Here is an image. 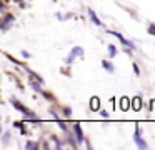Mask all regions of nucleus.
<instances>
[{
    "label": "nucleus",
    "mask_w": 155,
    "mask_h": 150,
    "mask_svg": "<svg viewBox=\"0 0 155 150\" xmlns=\"http://www.w3.org/2000/svg\"><path fill=\"white\" fill-rule=\"evenodd\" d=\"M12 105H14L15 108L18 110V112H22V113H24L25 117H28V118H32V120H35V122H38V120L34 117V112H30V110H28L25 105H22V103L18 102V100H15V98H14V100H12Z\"/></svg>",
    "instance_id": "f257e3e1"
},
{
    "label": "nucleus",
    "mask_w": 155,
    "mask_h": 150,
    "mask_svg": "<svg viewBox=\"0 0 155 150\" xmlns=\"http://www.w3.org/2000/svg\"><path fill=\"white\" fill-rule=\"evenodd\" d=\"M134 142H135V145H137L138 148H148V143L145 142L143 138H142V135H140V128H138V127H135V132H134Z\"/></svg>",
    "instance_id": "f03ea898"
},
{
    "label": "nucleus",
    "mask_w": 155,
    "mask_h": 150,
    "mask_svg": "<svg viewBox=\"0 0 155 150\" xmlns=\"http://www.w3.org/2000/svg\"><path fill=\"white\" fill-rule=\"evenodd\" d=\"M108 33H110V35H115V37H117V38L122 42V43H124L125 47H127L128 50H135V48H137V47H135V43H132L130 40H127L124 35H122V33H118V32H108Z\"/></svg>",
    "instance_id": "7ed1b4c3"
},
{
    "label": "nucleus",
    "mask_w": 155,
    "mask_h": 150,
    "mask_svg": "<svg viewBox=\"0 0 155 150\" xmlns=\"http://www.w3.org/2000/svg\"><path fill=\"white\" fill-rule=\"evenodd\" d=\"M82 55H84V50H82L80 47H74V48H72V52H70V55L65 58V63H72L75 58H77V57H82Z\"/></svg>",
    "instance_id": "20e7f679"
},
{
    "label": "nucleus",
    "mask_w": 155,
    "mask_h": 150,
    "mask_svg": "<svg viewBox=\"0 0 155 150\" xmlns=\"http://www.w3.org/2000/svg\"><path fill=\"white\" fill-rule=\"evenodd\" d=\"M87 12H88V17H90V20H92V22H94L97 27H102V25H104V23L100 22V18L97 17V13L94 12V8H87Z\"/></svg>",
    "instance_id": "39448f33"
},
{
    "label": "nucleus",
    "mask_w": 155,
    "mask_h": 150,
    "mask_svg": "<svg viewBox=\"0 0 155 150\" xmlns=\"http://www.w3.org/2000/svg\"><path fill=\"white\" fill-rule=\"evenodd\" d=\"M74 133H75V137H77V140L78 142H84V132H82V127H80V123H75L74 125Z\"/></svg>",
    "instance_id": "423d86ee"
},
{
    "label": "nucleus",
    "mask_w": 155,
    "mask_h": 150,
    "mask_svg": "<svg viewBox=\"0 0 155 150\" xmlns=\"http://www.w3.org/2000/svg\"><path fill=\"white\" fill-rule=\"evenodd\" d=\"M14 15H5V18H4V25H2V30H7L8 28V25L10 23H14Z\"/></svg>",
    "instance_id": "0eeeda50"
},
{
    "label": "nucleus",
    "mask_w": 155,
    "mask_h": 150,
    "mask_svg": "<svg viewBox=\"0 0 155 150\" xmlns=\"http://www.w3.org/2000/svg\"><path fill=\"white\" fill-rule=\"evenodd\" d=\"M102 67H104V68L107 70V72H110V73H114V72H115V67L112 65V63L108 62V60H102Z\"/></svg>",
    "instance_id": "6e6552de"
},
{
    "label": "nucleus",
    "mask_w": 155,
    "mask_h": 150,
    "mask_svg": "<svg viewBox=\"0 0 155 150\" xmlns=\"http://www.w3.org/2000/svg\"><path fill=\"white\" fill-rule=\"evenodd\" d=\"M98 107H100V102H98L97 97H94V98L90 100V108L92 110H98Z\"/></svg>",
    "instance_id": "1a4fd4ad"
},
{
    "label": "nucleus",
    "mask_w": 155,
    "mask_h": 150,
    "mask_svg": "<svg viewBox=\"0 0 155 150\" xmlns=\"http://www.w3.org/2000/svg\"><path fill=\"white\" fill-rule=\"evenodd\" d=\"M108 55H110V57L117 55V47H115V45H108Z\"/></svg>",
    "instance_id": "9d476101"
},
{
    "label": "nucleus",
    "mask_w": 155,
    "mask_h": 150,
    "mask_svg": "<svg viewBox=\"0 0 155 150\" xmlns=\"http://www.w3.org/2000/svg\"><path fill=\"white\" fill-rule=\"evenodd\" d=\"M40 85H42L40 82H38V83H35V82H30V87H32V88H34L35 92H40V93H42V88H40Z\"/></svg>",
    "instance_id": "9b49d317"
},
{
    "label": "nucleus",
    "mask_w": 155,
    "mask_h": 150,
    "mask_svg": "<svg viewBox=\"0 0 155 150\" xmlns=\"http://www.w3.org/2000/svg\"><path fill=\"white\" fill-rule=\"evenodd\" d=\"M37 143H35V142H27V143H25V148H28V150H34V148H37Z\"/></svg>",
    "instance_id": "f8f14e48"
},
{
    "label": "nucleus",
    "mask_w": 155,
    "mask_h": 150,
    "mask_svg": "<svg viewBox=\"0 0 155 150\" xmlns=\"http://www.w3.org/2000/svg\"><path fill=\"white\" fill-rule=\"evenodd\" d=\"M148 33L155 37V23H148Z\"/></svg>",
    "instance_id": "ddd939ff"
},
{
    "label": "nucleus",
    "mask_w": 155,
    "mask_h": 150,
    "mask_svg": "<svg viewBox=\"0 0 155 150\" xmlns=\"http://www.w3.org/2000/svg\"><path fill=\"white\" fill-rule=\"evenodd\" d=\"M64 112H65V115H67V117H72V108H70V107H65Z\"/></svg>",
    "instance_id": "4468645a"
},
{
    "label": "nucleus",
    "mask_w": 155,
    "mask_h": 150,
    "mask_svg": "<svg viewBox=\"0 0 155 150\" xmlns=\"http://www.w3.org/2000/svg\"><path fill=\"white\" fill-rule=\"evenodd\" d=\"M134 72H135V75H140V68H138L137 63H134Z\"/></svg>",
    "instance_id": "2eb2a0df"
},
{
    "label": "nucleus",
    "mask_w": 155,
    "mask_h": 150,
    "mask_svg": "<svg viewBox=\"0 0 155 150\" xmlns=\"http://www.w3.org/2000/svg\"><path fill=\"white\" fill-rule=\"evenodd\" d=\"M8 137H10V133L5 132V133H4V143H7V142H8Z\"/></svg>",
    "instance_id": "dca6fc26"
},
{
    "label": "nucleus",
    "mask_w": 155,
    "mask_h": 150,
    "mask_svg": "<svg viewBox=\"0 0 155 150\" xmlns=\"http://www.w3.org/2000/svg\"><path fill=\"white\" fill-rule=\"evenodd\" d=\"M100 115H102V117H104V118H108V113H107V112H105V110H102V112H100Z\"/></svg>",
    "instance_id": "f3484780"
}]
</instances>
